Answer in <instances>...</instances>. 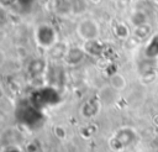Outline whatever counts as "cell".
Listing matches in <instances>:
<instances>
[{
  "mask_svg": "<svg viewBox=\"0 0 158 152\" xmlns=\"http://www.w3.org/2000/svg\"><path fill=\"white\" fill-rule=\"evenodd\" d=\"M69 7L73 14H81L86 10V0H68Z\"/></svg>",
  "mask_w": 158,
  "mask_h": 152,
  "instance_id": "obj_2",
  "label": "cell"
},
{
  "mask_svg": "<svg viewBox=\"0 0 158 152\" xmlns=\"http://www.w3.org/2000/svg\"><path fill=\"white\" fill-rule=\"evenodd\" d=\"M98 25L93 20H84L78 25V33L83 36V38H95L98 35Z\"/></svg>",
  "mask_w": 158,
  "mask_h": 152,
  "instance_id": "obj_1",
  "label": "cell"
},
{
  "mask_svg": "<svg viewBox=\"0 0 158 152\" xmlns=\"http://www.w3.org/2000/svg\"><path fill=\"white\" fill-rule=\"evenodd\" d=\"M90 1H93V2H95V4H96V2H99L100 0H90Z\"/></svg>",
  "mask_w": 158,
  "mask_h": 152,
  "instance_id": "obj_3",
  "label": "cell"
}]
</instances>
